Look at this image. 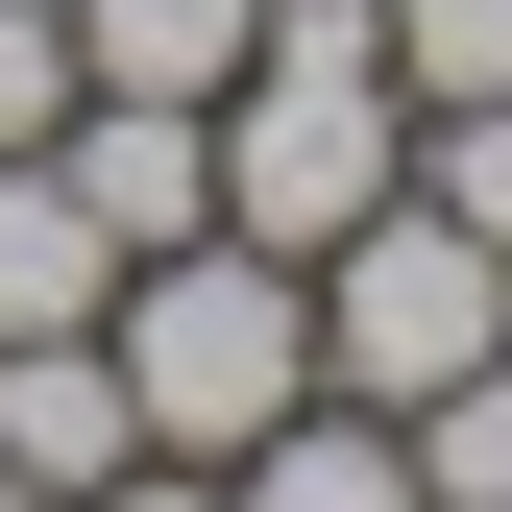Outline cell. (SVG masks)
Masks as SVG:
<instances>
[{"label": "cell", "instance_id": "6da1fadb", "mask_svg": "<svg viewBox=\"0 0 512 512\" xmlns=\"http://www.w3.org/2000/svg\"><path fill=\"white\" fill-rule=\"evenodd\" d=\"M366 196H415V74H391V25H366V0H269L244 74H220V220L317 269Z\"/></svg>", "mask_w": 512, "mask_h": 512}, {"label": "cell", "instance_id": "7a4b0ae2", "mask_svg": "<svg viewBox=\"0 0 512 512\" xmlns=\"http://www.w3.org/2000/svg\"><path fill=\"white\" fill-rule=\"evenodd\" d=\"M98 342H122L147 464H244V439L317 391V269H293V244H244V220H196V244H147V269L98 293Z\"/></svg>", "mask_w": 512, "mask_h": 512}, {"label": "cell", "instance_id": "3957f363", "mask_svg": "<svg viewBox=\"0 0 512 512\" xmlns=\"http://www.w3.org/2000/svg\"><path fill=\"white\" fill-rule=\"evenodd\" d=\"M488 342H512V244H464L439 196H366L342 244H317V391L415 415V391H464Z\"/></svg>", "mask_w": 512, "mask_h": 512}, {"label": "cell", "instance_id": "277c9868", "mask_svg": "<svg viewBox=\"0 0 512 512\" xmlns=\"http://www.w3.org/2000/svg\"><path fill=\"white\" fill-rule=\"evenodd\" d=\"M49 171H74L98 244L147 269V244H196V220H220V98H74V122H49Z\"/></svg>", "mask_w": 512, "mask_h": 512}, {"label": "cell", "instance_id": "5b68a950", "mask_svg": "<svg viewBox=\"0 0 512 512\" xmlns=\"http://www.w3.org/2000/svg\"><path fill=\"white\" fill-rule=\"evenodd\" d=\"M0 464H25L49 512H74L98 464H147V415H122V342L74 317V342H0Z\"/></svg>", "mask_w": 512, "mask_h": 512}, {"label": "cell", "instance_id": "8992f818", "mask_svg": "<svg viewBox=\"0 0 512 512\" xmlns=\"http://www.w3.org/2000/svg\"><path fill=\"white\" fill-rule=\"evenodd\" d=\"M220 512H439V488H415V439L366 415V391H293V415L220 464Z\"/></svg>", "mask_w": 512, "mask_h": 512}, {"label": "cell", "instance_id": "52a82bcc", "mask_svg": "<svg viewBox=\"0 0 512 512\" xmlns=\"http://www.w3.org/2000/svg\"><path fill=\"white\" fill-rule=\"evenodd\" d=\"M122 293V244H98V196L49 147H0V342H74V317Z\"/></svg>", "mask_w": 512, "mask_h": 512}, {"label": "cell", "instance_id": "ba28073f", "mask_svg": "<svg viewBox=\"0 0 512 512\" xmlns=\"http://www.w3.org/2000/svg\"><path fill=\"white\" fill-rule=\"evenodd\" d=\"M244 25H269V0H74V74L98 98H220Z\"/></svg>", "mask_w": 512, "mask_h": 512}, {"label": "cell", "instance_id": "9c48e42d", "mask_svg": "<svg viewBox=\"0 0 512 512\" xmlns=\"http://www.w3.org/2000/svg\"><path fill=\"white\" fill-rule=\"evenodd\" d=\"M391 439H415V488H439V512H512V342L464 366V391H415Z\"/></svg>", "mask_w": 512, "mask_h": 512}, {"label": "cell", "instance_id": "30bf717a", "mask_svg": "<svg viewBox=\"0 0 512 512\" xmlns=\"http://www.w3.org/2000/svg\"><path fill=\"white\" fill-rule=\"evenodd\" d=\"M415 196L464 220V244H512V74L488 98H415Z\"/></svg>", "mask_w": 512, "mask_h": 512}, {"label": "cell", "instance_id": "8fae6325", "mask_svg": "<svg viewBox=\"0 0 512 512\" xmlns=\"http://www.w3.org/2000/svg\"><path fill=\"white\" fill-rule=\"evenodd\" d=\"M366 25H391L415 98H488V74H512V0H366Z\"/></svg>", "mask_w": 512, "mask_h": 512}, {"label": "cell", "instance_id": "7c38bea8", "mask_svg": "<svg viewBox=\"0 0 512 512\" xmlns=\"http://www.w3.org/2000/svg\"><path fill=\"white\" fill-rule=\"evenodd\" d=\"M98 74H74V0H0V147H49Z\"/></svg>", "mask_w": 512, "mask_h": 512}, {"label": "cell", "instance_id": "4fadbf2b", "mask_svg": "<svg viewBox=\"0 0 512 512\" xmlns=\"http://www.w3.org/2000/svg\"><path fill=\"white\" fill-rule=\"evenodd\" d=\"M74 512H220V464H98Z\"/></svg>", "mask_w": 512, "mask_h": 512}, {"label": "cell", "instance_id": "5bb4252c", "mask_svg": "<svg viewBox=\"0 0 512 512\" xmlns=\"http://www.w3.org/2000/svg\"><path fill=\"white\" fill-rule=\"evenodd\" d=\"M0 512H49V488H25V464H0Z\"/></svg>", "mask_w": 512, "mask_h": 512}]
</instances>
